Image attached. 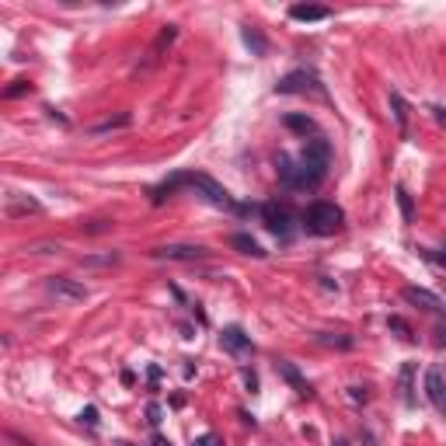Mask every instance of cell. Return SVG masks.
I'll return each instance as SVG.
<instances>
[{
    "mask_svg": "<svg viewBox=\"0 0 446 446\" xmlns=\"http://www.w3.org/2000/svg\"><path fill=\"white\" fill-rule=\"evenodd\" d=\"M328 160H331L328 140H324V136H314V140H307V147H304V154H300L297 164H293L290 157H279L276 167H279V178H283L290 188H314V185L324 178Z\"/></svg>",
    "mask_w": 446,
    "mask_h": 446,
    "instance_id": "1",
    "label": "cell"
},
{
    "mask_svg": "<svg viewBox=\"0 0 446 446\" xmlns=\"http://www.w3.org/2000/svg\"><path fill=\"white\" fill-rule=\"evenodd\" d=\"M342 223H345V213H342L335 202H314V206H307V213H304V227H307L311 234H317V238L338 234Z\"/></svg>",
    "mask_w": 446,
    "mask_h": 446,
    "instance_id": "2",
    "label": "cell"
},
{
    "mask_svg": "<svg viewBox=\"0 0 446 446\" xmlns=\"http://www.w3.org/2000/svg\"><path fill=\"white\" fill-rule=\"evenodd\" d=\"M181 185L192 188V192H199L209 206H220V209H241V206L231 199V192L223 188V185H216L209 174H181Z\"/></svg>",
    "mask_w": 446,
    "mask_h": 446,
    "instance_id": "3",
    "label": "cell"
},
{
    "mask_svg": "<svg viewBox=\"0 0 446 446\" xmlns=\"http://www.w3.org/2000/svg\"><path fill=\"white\" fill-rule=\"evenodd\" d=\"M276 91H279V94H304V91L324 94V91H321V81H317L311 70H293V74H286V77L276 84Z\"/></svg>",
    "mask_w": 446,
    "mask_h": 446,
    "instance_id": "4",
    "label": "cell"
},
{
    "mask_svg": "<svg viewBox=\"0 0 446 446\" xmlns=\"http://www.w3.org/2000/svg\"><path fill=\"white\" fill-rule=\"evenodd\" d=\"M220 345L227 349L231 356H238V359H248V356L255 352L251 338H248V335H245V328H238V324H231V328H223V335H220Z\"/></svg>",
    "mask_w": 446,
    "mask_h": 446,
    "instance_id": "5",
    "label": "cell"
},
{
    "mask_svg": "<svg viewBox=\"0 0 446 446\" xmlns=\"http://www.w3.org/2000/svg\"><path fill=\"white\" fill-rule=\"evenodd\" d=\"M209 251L199 248V245H164L154 251V258H164V262H202Z\"/></svg>",
    "mask_w": 446,
    "mask_h": 446,
    "instance_id": "6",
    "label": "cell"
},
{
    "mask_svg": "<svg viewBox=\"0 0 446 446\" xmlns=\"http://www.w3.org/2000/svg\"><path fill=\"white\" fill-rule=\"evenodd\" d=\"M46 290H49L53 297H60V300H70V304L88 300V286H84V283H74V279H67V276H53V279L46 283Z\"/></svg>",
    "mask_w": 446,
    "mask_h": 446,
    "instance_id": "7",
    "label": "cell"
},
{
    "mask_svg": "<svg viewBox=\"0 0 446 446\" xmlns=\"http://www.w3.org/2000/svg\"><path fill=\"white\" fill-rule=\"evenodd\" d=\"M425 397L439 415H446V373L443 370H429L425 373Z\"/></svg>",
    "mask_w": 446,
    "mask_h": 446,
    "instance_id": "8",
    "label": "cell"
},
{
    "mask_svg": "<svg viewBox=\"0 0 446 446\" xmlns=\"http://www.w3.org/2000/svg\"><path fill=\"white\" fill-rule=\"evenodd\" d=\"M265 227H269L272 234H279V238H290V213H286L283 206L269 202V206H265Z\"/></svg>",
    "mask_w": 446,
    "mask_h": 446,
    "instance_id": "9",
    "label": "cell"
},
{
    "mask_svg": "<svg viewBox=\"0 0 446 446\" xmlns=\"http://www.w3.org/2000/svg\"><path fill=\"white\" fill-rule=\"evenodd\" d=\"M331 11L328 8H317V4H293L290 8V18L293 22H324Z\"/></svg>",
    "mask_w": 446,
    "mask_h": 446,
    "instance_id": "10",
    "label": "cell"
},
{
    "mask_svg": "<svg viewBox=\"0 0 446 446\" xmlns=\"http://www.w3.org/2000/svg\"><path fill=\"white\" fill-rule=\"evenodd\" d=\"M404 300L408 304H418L422 311H439V300L429 290H418V286H404Z\"/></svg>",
    "mask_w": 446,
    "mask_h": 446,
    "instance_id": "11",
    "label": "cell"
},
{
    "mask_svg": "<svg viewBox=\"0 0 446 446\" xmlns=\"http://www.w3.org/2000/svg\"><path fill=\"white\" fill-rule=\"evenodd\" d=\"M234 248H238L241 255H251V258H265V248H262L255 238H248V234H234Z\"/></svg>",
    "mask_w": 446,
    "mask_h": 446,
    "instance_id": "12",
    "label": "cell"
},
{
    "mask_svg": "<svg viewBox=\"0 0 446 446\" xmlns=\"http://www.w3.org/2000/svg\"><path fill=\"white\" fill-rule=\"evenodd\" d=\"M390 108H394V122H397V129H401V133H408V105H404V98H401L397 91H390Z\"/></svg>",
    "mask_w": 446,
    "mask_h": 446,
    "instance_id": "13",
    "label": "cell"
},
{
    "mask_svg": "<svg viewBox=\"0 0 446 446\" xmlns=\"http://www.w3.org/2000/svg\"><path fill=\"white\" fill-rule=\"evenodd\" d=\"M279 373H283V377H286V380H290V383L297 387V394H304V397L311 394V387H307V380H304V377H300V373L293 370V363H279Z\"/></svg>",
    "mask_w": 446,
    "mask_h": 446,
    "instance_id": "14",
    "label": "cell"
},
{
    "mask_svg": "<svg viewBox=\"0 0 446 446\" xmlns=\"http://www.w3.org/2000/svg\"><path fill=\"white\" fill-rule=\"evenodd\" d=\"M283 122H286V129H293V133H304V136L314 133V119H311V115H286Z\"/></svg>",
    "mask_w": 446,
    "mask_h": 446,
    "instance_id": "15",
    "label": "cell"
},
{
    "mask_svg": "<svg viewBox=\"0 0 446 446\" xmlns=\"http://www.w3.org/2000/svg\"><path fill=\"white\" fill-rule=\"evenodd\" d=\"M411 377H415V363H404L401 366V397H404V404H415V397H411Z\"/></svg>",
    "mask_w": 446,
    "mask_h": 446,
    "instance_id": "16",
    "label": "cell"
},
{
    "mask_svg": "<svg viewBox=\"0 0 446 446\" xmlns=\"http://www.w3.org/2000/svg\"><path fill=\"white\" fill-rule=\"evenodd\" d=\"M397 202H401V213H404V223H411V220H415V209H411V195H408L404 188H397Z\"/></svg>",
    "mask_w": 446,
    "mask_h": 446,
    "instance_id": "17",
    "label": "cell"
},
{
    "mask_svg": "<svg viewBox=\"0 0 446 446\" xmlns=\"http://www.w3.org/2000/svg\"><path fill=\"white\" fill-rule=\"evenodd\" d=\"M245 42H248V46H251V49H255L258 56L265 53V39H262L258 32H251V28H245Z\"/></svg>",
    "mask_w": 446,
    "mask_h": 446,
    "instance_id": "18",
    "label": "cell"
},
{
    "mask_svg": "<svg viewBox=\"0 0 446 446\" xmlns=\"http://www.w3.org/2000/svg\"><path fill=\"white\" fill-rule=\"evenodd\" d=\"M387 324H390V331H397V335H401V338H411V328H408V324H404V321H401V317H390V321H387Z\"/></svg>",
    "mask_w": 446,
    "mask_h": 446,
    "instance_id": "19",
    "label": "cell"
},
{
    "mask_svg": "<svg viewBox=\"0 0 446 446\" xmlns=\"http://www.w3.org/2000/svg\"><path fill=\"white\" fill-rule=\"evenodd\" d=\"M129 119L126 115H119V119H112V122H101V126H94V133H108V129H119V126H126Z\"/></svg>",
    "mask_w": 446,
    "mask_h": 446,
    "instance_id": "20",
    "label": "cell"
},
{
    "mask_svg": "<svg viewBox=\"0 0 446 446\" xmlns=\"http://www.w3.org/2000/svg\"><path fill=\"white\" fill-rule=\"evenodd\" d=\"M25 91H28V84H25V81H15V88L4 91V98H18V94H25Z\"/></svg>",
    "mask_w": 446,
    "mask_h": 446,
    "instance_id": "21",
    "label": "cell"
},
{
    "mask_svg": "<svg viewBox=\"0 0 446 446\" xmlns=\"http://www.w3.org/2000/svg\"><path fill=\"white\" fill-rule=\"evenodd\" d=\"M195 446H223V443H220V439L209 432V436H199V439H195Z\"/></svg>",
    "mask_w": 446,
    "mask_h": 446,
    "instance_id": "22",
    "label": "cell"
},
{
    "mask_svg": "<svg viewBox=\"0 0 446 446\" xmlns=\"http://www.w3.org/2000/svg\"><path fill=\"white\" fill-rule=\"evenodd\" d=\"M81 422H88V425H98V411H94V408L81 411Z\"/></svg>",
    "mask_w": 446,
    "mask_h": 446,
    "instance_id": "23",
    "label": "cell"
},
{
    "mask_svg": "<svg viewBox=\"0 0 446 446\" xmlns=\"http://www.w3.org/2000/svg\"><path fill=\"white\" fill-rule=\"evenodd\" d=\"M429 258H432V262H436V265H439V269H446V251H432V255H429Z\"/></svg>",
    "mask_w": 446,
    "mask_h": 446,
    "instance_id": "24",
    "label": "cell"
},
{
    "mask_svg": "<svg viewBox=\"0 0 446 446\" xmlns=\"http://www.w3.org/2000/svg\"><path fill=\"white\" fill-rule=\"evenodd\" d=\"M147 415H150V422H154V425L160 422V408H157V404H150V408H147Z\"/></svg>",
    "mask_w": 446,
    "mask_h": 446,
    "instance_id": "25",
    "label": "cell"
},
{
    "mask_svg": "<svg viewBox=\"0 0 446 446\" xmlns=\"http://www.w3.org/2000/svg\"><path fill=\"white\" fill-rule=\"evenodd\" d=\"M154 446H171V443H167L164 436H154Z\"/></svg>",
    "mask_w": 446,
    "mask_h": 446,
    "instance_id": "26",
    "label": "cell"
},
{
    "mask_svg": "<svg viewBox=\"0 0 446 446\" xmlns=\"http://www.w3.org/2000/svg\"><path fill=\"white\" fill-rule=\"evenodd\" d=\"M432 112H436V119H439V122H446V112H443V108H432Z\"/></svg>",
    "mask_w": 446,
    "mask_h": 446,
    "instance_id": "27",
    "label": "cell"
},
{
    "mask_svg": "<svg viewBox=\"0 0 446 446\" xmlns=\"http://www.w3.org/2000/svg\"><path fill=\"white\" fill-rule=\"evenodd\" d=\"M115 446H133V443H115Z\"/></svg>",
    "mask_w": 446,
    "mask_h": 446,
    "instance_id": "28",
    "label": "cell"
}]
</instances>
